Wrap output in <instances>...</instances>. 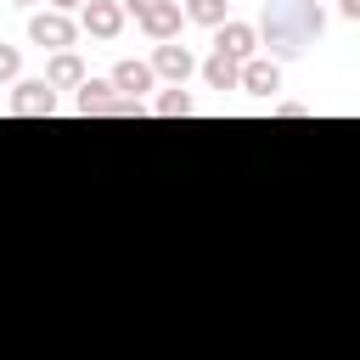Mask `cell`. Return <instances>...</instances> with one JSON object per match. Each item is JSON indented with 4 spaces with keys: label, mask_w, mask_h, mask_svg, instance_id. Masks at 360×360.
<instances>
[{
    "label": "cell",
    "mask_w": 360,
    "mask_h": 360,
    "mask_svg": "<svg viewBox=\"0 0 360 360\" xmlns=\"http://www.w3.org/2000/svg\"><path fill=\"white\" fill-rule=\"evenodd\" d=\"M11 6H22V11H34V6H39V0H11Z\"/></svg>",
    "instance_id": "44dd1931"
},
{
    "label": "cell",
    "mask_w": 360,
    "mask_h": 360,
    "mask_svg": "<svg viewBox=\"0 0 360 360\" xmlns=\"http://www.w3.org/2000/svg\"><path fill=\"white\" fill-rule=\"evenodd\" d=\"M236 90H248V96L270 101V96L281 90V62H270V56H248V62L236 68Z\"/></svg>",
    "instance_id": "5b68a950"
},
{
    "label": "cell",
    "mask_w": 360,
    "mask_h": 360,
    "mask_svg": "<svg viewBox=\"0 0 360 360\" xmlns=\"http://www.w3.org/2000/svg\"><path fill=\"white\" fill-rule=\"evenodd\" d=\"M6 107H11L17 118H51V112H56V90H51L45 79H17Z\"/></svg>",
    "instance_id": "3957f363"
},
{
    "label": "cell",
    "mask_w": 360,
    "mask_h": 360,
    "mask_svg": "<svg viewBox=\"0 0 360 360\" xmlns=\"http://www.w3.org/2000/svg\"><path fill=\"white\" fill-rule=\"evenodd\" d=\"M135 22H141V34H146L152 45H169V39H180V22H186V17H180V0H158V6H146Z\"/></svg>",
    "instance_id": "8992f818"
},
{
    "label": "cell",
    "mask_w": 360,
    "mask_h": 360,
    "mask_svg": "<svg viewBox=\"0 0 360 360\" xmlns=\"http://www.w3.org/2000/svg\"><path fill=\"white\" fill-rule=\"evenodd\" d=\"M112 96H118V90H112L107 79H84V84L73 90V112H84V118H101Z\"/></svg>",
    "instance_id": "8fae6325"
},
{
    "label": "cell",
    "mask_w": 360,
    "mask_h": 360,
    "mask_svg": "<svg viewBox=\"0 0 360 360\" xmlns=\"http://www.w3.org/2000/svg\"><path fill=\"white\" fill-rule=\"evenodd\" d=\"M17 73H22V51L0 45V84H17Z\"/></svg>",
    "instance_id": "9a60e30c"
},
{
    "label": "cell",
    "mask_w": 360,
    "mask_h": 360,
    "mask_svg": "<svg viewBox=\"0 0 360 360\" xmlns=\"http://www.w3.org/2000/svg\"><path fill=\"white\" fill-rule=\"evenodd\" d=\"M146 68H152V79L186 84V79L197 73V56H191V51H186L180 39H169V45H158V51H152V62H146Z\"/></svg>",
    "instance_id": "52a82bcc"
},
{
    "label": "cell",
    "mask_w": 360,
    "mask_h": 360,
    "mask_svg": "<svg viewBox=\"0 0 360 360\" xmlns=\"http://www.w3.org/2000/svg\"><path fill=\"white\" fill-rule=\"evenodd\" d=\"M107 84H112L118 96H129V101H141V96H146V90L158 84V79H152V68H146V62H118Z\"/></svg>",
    "instance_id": "30bf717a"
},
{
    "label": "cell",
    "mask_w": 360,
    "mask_h": 360,
    "mask_svg": "<svg viewBox=\"0 0 360 360\" xmlns=\"http://www.w3.org/2000/svg\"><path fill=\"white\" fill-rule=\"evenodd\" d=\"M141 112H146V107H141V101H129V96H112V101H107V112H101V118H141Z\"/></svg>",
    "instance_id": "2e32d148"
},
{
    "label": "cell",
    "mask_w": 360,
    "mask_h": 360,
    "mask_svg": "<svg viewBox=\"0 0 360 360\" xmlns=\"http://www.w3.org/2000/svg\"><path fill=\"white\" fill-rule=\"evenodd\" d=\"M276 112H281V118H304L309 107H304V101H276Z\"/></svg>",
    "instance_id": "e0dca14e"
},
{
    "label": "cell",
    "mask_w": 360,
    "mask_h": 360,
    "mask_svg": "<svg viewBox=\"0 0 360 360\" xmlns=\"http://www.w3.org/2000/svg\"><path fill=\"white\" fill-rule=\"evenodd\" d=\"M90 73H84V62H79V51H56L51 62H45V84L51 90H79Z\"/></svg>",
    "instance_id": "9c48e42d"
},
{
    "label": "cell",
    "mask_w": 360,
    "mask_h": 360,
    "mask_svg": "<svg viewBox=\"0 0 360 360\" xmlns=\"http://www.w3.org/2000/svg\"><path fill=\"white\" fill-rule=\"evenodd\" d=\"M338 11H343V17L354 22V17H360V0H338Z\"/></svg>",
    "instance_id": "ac0fdd59"
},
{
    "label": "cell",
    "mask_w": 360,
    "mask_h": 360,
    "mask_svg": "<svg viewBox=\"0 0 360 360\" xmlns=\"http://www.w3.org/2000/svg\"><path fill=\"white\" fill-rule=\"evenodd\" d=\"M180 17H186V22H197V28H219V22L231 17V6H225V0H186V6H180Z\"/></svg>",
    "instance_id": "4fadbf2b"
},
{
    "label": "cell",
    "mask_w": 360,
    "mask_h": 360,
    "mask_svg": "<svg viewBox=\"0 0 360 360\" xmlns=\"http://www.w3.org/2000/svg\"><path fill=\"white\" fill-rule=\"evenodd\" d=\"M152 112H158V118H186V112H191V96H186V84H169V90L152 101Z\"/></svg>",
    "instance_id": "5bb4252c"
},
{
    "label": "cell",
    "mask_w": 360,
    "mask_h": 360,
    "mask_svg": "<svg viewBox=\"0 0 360 360\" xmlns=\"http://www.w3.org/2000/svg\"><path fill=\"white\" fill-rule=\"evenodd\" d=\"M28 39H34L39 51H51V56H56V51H73L79 22H73L68 11H51V6H45V11H34V17H28Z\"/></svg>",
    "instance_id": "7a4b0ae2"
},
{
    "label": "cell",
    "mask_w": 360,
    "mask_h": 360,
    "mask_svg": "<svg viewBox=\"0 0 360 360\" xmlns=\"http://www.w3.org/2000/svg\"><path fill=\"white\" fill-rule=\"evenodd\" d=\"M79 6H84V0H51V11H68V17H73Z\"/></svg>",
    "instance_id": "ffe728a7"
},
{
    "label": "cell",
    "mask_w": 360,
    "mask_h": 360,
    "mask_svg": "<svg viewBox=\"0 0 360 360\" xmlns=\"http://www.w3.org/2000/svg\"><path fill=\"white\" fill-rule=\"evenodd\" d=\"M79 28H90L96 39H118L124 34V6L118 0H84L79 6Z\"/></svg>",
    "instance_id": "ba28073f"
},
{
    "label": "cell",
    "mask_w": 360,
    "mask_h": 360,
    "mask_svg": "<svg viewBox=\"0 0 360 360\" xmlns=\"http://www.w3.org/2000/svg\"><path fill=\"white\" fill-rule=\"evenodd\" d=\"M118 6H124V11H135V17H141V11H146V6H158V0H118Z\"/></svg>",
    "instance_id": "d6986e66"
},
{
    "label": "cell",
    "mask_w": 360,
    "mask_h": 360,
    "mask_svg": "<svg viewBox=\"0 0 360 360\" xmlns=\"http://www.w3.org/2000/svg\"><path fill=\"white\" fill-rule=\"evenodd\" d=\"M321 28H326L321 0H270V6L259 11V22H253L259 45H270V62L304 56V51L321 39Z\"/></svg>",
    "instance_id": "6da1fadb"
},
{
    "label": "cell",
    "mask_w": 360,
    "mask_h": 360,
    "mask_svg": "<svg viewBox=\"0 0 360 360\" xmlns=\"http://www.w3.org/2000/svg\"><path fill=\"white\" fill-rule=\"evenodd\" d=\"M214 51H219V56H231V62H248V56H259V34H253V22H242V17H225V22L214 28Z\"/></svg>",
    "instance_id": "277c9868"
},
{
    "label": "cell",
    "mask_w": 360,
    "mask_h": 360,
    "mask_svg": "<svg viewBox=\"0 0 360 360\" xmlns=\"http://www.w3.org/2000/svg\"><path fill=\"white\" fill-rule=\"evenodd\" d=\"M236 68H242V62H231V56H219V51H214L208 62H197L202 84H208V90H219V96H225V90H236Z\"/></svg>",
    "instance_id": "7c38bea8"
}]
</instances>
